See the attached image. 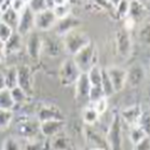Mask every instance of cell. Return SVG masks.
Listing matches in <instances>:
<instances>
[{"label":"cell","instance_id":"obj_12","mask_svg":"<svg viewBox=\"0 0 150 150\" xmlns=\"http://www.w3.org/2000/svg\"><path fill=\"white\" fill-rule=\"evenodd\" d=\"M106 71L112 83L115 92L118 93L122 91L127 80V70L119 66H109L108 68H106Z\"/></svg>","mask_w":150,"mask_h":150},{"label":"cell","instance_id":"obj_32","mask_svg":"<svg viewBox=\"0 0 150 150\" xmlns=\"http://www.w3.org/2000/svg\"><path fill=\"white\" fill-rule=\"evenodd\" d=\"M13 119H14L13 110L0 109V132H4L7 129H9L11 123L13 122Z\"/></svg>","mask_w":150,"mask_h":150},{"label":"cell","instance_id":"obj_20","mask_svg":"<svg viewBox=\"0 0 150 150\" xmlns=\"http://www.w3.org/2000/svg\"><path fill=\"white\" fill-rule=\"evenodd\" d=\"M23 47V37L16 31H14L11 38L4 43V52L6 55L16 54L22 50Z\"/></svg>","mask_w":150,"mask_h":150},{"label":"cell","instance_id":"obj_29","mask_svg":"<svg viewBox=\"0 0 150 150\" xmlns=\"http://www.w3.org/2000/svg\"><path fill=\"white\" fill-rule=\"evenodd\" d=\"M22 150H50L45 140L39 138L30 140H25L24 144H22Z\"/></svg>","mask_w":150,"mask_h":150},{"label":"cell","instance_id":"obj_44","mask_svg":"<svg viewBox=\"0 0 150 150\" xmlns=\"http://www.w3.org/2000/svg\"><path fill=\"white\" fill-rule=\"evenodd\" d=\"M6 56V52H4V43L0 41V62L2 61V58Z\"/></svg>","mask_w":150,"mask_h":150},{"label":"cell","instance_id":"obj_34","mask_svg":"<svg viewBox=\"0 0 150 150\" xmlns=\"http://www.w3.org/2000/svg\"><path fill=\"white\" fill-rule=\"evenodd\" d=\"M102 88L103 91H104V94L107 98L112 96L113 94H116L115 90H113L112 83L110 81L107 71H106V68H102Z\"/></svg>","mask_w":150,"mask_h":150},{"label":"cell","instance_id":"obj_16","mask_svg":"<svg viewBox=\"0 0 150 150\" xmlns=\"http://www.w3.org/2000/svg\"><path fill=\"white\" fill-rule=\"evenodd\" d=\"M84 137L86 142L92 145V148H102V149L108 150V144L106 136L104 137L98 131H96L93 126L85 125L84 127Z\"/></svg>","mask_w":150,"mask_h":150},{"label":"cell","instance_id":"obj_13","mask_svg":"<svg viewBox=\"0 0 150 150\" xmlns=\"http://www.w3.org/2000/svg\"><path fill=\"white\" fill-rule=\"evenodd\" d=\"M80 25H81V21L79 20L78 17L69 15L63 20H58L53 29H54L56 36L64 38L66 35L71 33L72 30L78 29Z\"/></svg>","mask_w":150,"mask_h":150},{"label":"cell","instance_id":"obj_22","mask_svg":"<svg viewBox=\"0 0 150 150\" xmlns=\"http://www.w3.org/2000/svg\"><path fill=\"white\" fill-rule=\"evenodd\" d=\"M54 7H53V12L55 16L58 20H63L65 17L71 15V2L69 1H53Z\"/></svg>","mask_w":150,"mask_h":150},{"label":"cell","instance_id":"obj_23","mask_svg":"<svg viewBox=\"0 0 150 150\" xmlns=\"http://www.w3.org/2000/svg\"><path fill=\"white\" fill-rule=\"evenodd\" d=\"M10 92H11V95H12V98L14 100V104H15V107L16 106L24 107L26 105H29L31 97L25 91H23V90L21 89V88L16 86V88L10 90Z\"/></svg>","mask_w":150,"mask_h":150},{"label":"cell","instance_id":"obj_9","mask_svg":"<svg viewBox=\"0 0 150 150\" xmlns=\"http://www.w3.org/2000/svg\"><path fill=\"white\" fill-rule=\"evenodd\" d=\"M42 45H43V39L38 33L33 31L27 36L26 53L31 61L38 62L40 59L41 53H42Z\"/></svg>","mask_w":150,"mask_h":150},{"label":"cell","instance_id":"obj_24","mask_svg":"<svg viewBox=\"0 0 150 150\" xmlns=\"http://www.w3.org/2000/svg\"><path fill=\"white\" fill-rule=\"evenodd\" d=\"M145 14H146V8L144 4H142L140 1H130V12L127 17L132 18L136 23L145 16Z\"/></svg>","mask_w":150,"mask_h":150},{"label":"cell","instance_id":"obj_47","mask_svg":"<svg viewBox=\"0 0 150 150\" xmlns=\"http://www.w3.org/2000/svg\"><path fill=\"white\" fill-rule=\"evenodd\" d=\"M0 150H1V149H0Z\"/></svg>","mask_w":150,"mask_h":150},{"label":"cell","instance_id":"obj_3","mask_svg":"<svg viewBox=\"0 0 150 150\" xmlns=\"http://www.w3.org/2000/svg\"><path fill=\"white\" fill-rule=\"evenodd\" d=\"M72 59L82 74H88L94 66L97 65V49L94 42L83 48L72 56Z\"/></svg>","mask_w":150,"mask_h":150},{"label":"cell","instance_id":"obj_43","mask_svg":"<svg viewBox=\"0 0 150 150\" xmlns=\"http://www.w3.org/2000/svg\"><path fill=\"white\" fill-rule=\"evenodd\" d=\"M4 89H7L6 88V82H4V71L0 70V91H2Z\"/></svg>","mask_w":150,"mask_h":150},{"label":"cell","instance_id":"obj_38","mask_svg":"<svg viewBox=\"0 0 150 150\" xmlns=\"http://www.w3.org/2000/svg\"><path fill=\"white\" fill-rule=\"evenodd\" d=\"M138 38L142 43L150 45V23H146L140 27L138 31Z\"/></svg>","mask_w":150,"mask_h":150},{"label":"cell","instance_id":"obj_45","mask_svg":"<svg viewBox=\"0 0 150 150\" xmlns=\"http://www.w3.org/2000/svg\"><path fill=\"white\" fill-rule=\"evenodd\" d=\"M90 150H105V149H102V148H91Z\"/></svg>","mask_w":150,"mask_h":150},{"label":"cell","instance_id":"obj_27","mask_svg":"<svg viewBox=\"0 0 150 150\" xmlns=\"http://www.w3.org/2000/svg\"><path fill=\"white\" fill-rule=\"evenodd\" d=\"M18 20H20V14L16 13L12 8L8 9L7 11H4L2 15H1V21L4 23H6L8 26H10L14 31L16 30L17 28Z\"/></svg>","mask_w":150,"mask_h":150},{"label":"cell","instance_id":"obj_1","mask_svg":"<svg viewBox=\"0 0 150 150\" xmlns=\"http://www.w3.org/2000/svg\"><path fill=\"white\" fill-rule=\"evenodd\" d=\"M15 132L18 138L24 140L36 139L41 136L40 122L36 117H31L27 113L21 115L15 124Z\"/></svg>","mask_w":150,"mask_h":150},{"label":"cell","instance_id":"obj_19","mask_svg":"<svg viewBox=\"0 0 150 150\" xmlns=\"http://www.w3.org/2000/svg\"><path fill=\"white\" fill-rule=\"evenodd\" d=\"M145 79V70H144L143 66L139 64H135V65L131 66L130 69L127 70V80L129 84L133 88H136L138 85L142 84V82Z\"/></svg>","mask_w":150,"mask_h":150},{"label":"cell","instance_id":"obj_33","mask_svg":"<svg viewBox=\"0 0 150 150\" xmlns=\"http://www.w3.org/2000/svg\"><path fill=\"white\" fill-rule=\"evenodd\" d=\"M28 7H29V9L35 14H37L42 12V11L48 10V9H53L54 4H53V1H41V0H38V1H28Z\"/></svg>","mask_w":150,"mask_h":150},{"label":"cell","instance_id":"obj_10","mask_svg":"<svg viewBox=\"0 0 150 150\" xmlns=\"http://www.w3.org/2000/svg\"><path fill=\"white\" fill-rule=\"evenodd\" d=\"M57 23V18L55 16L52 9L42 11L40 13L35 14V28L40 31H49L53 29Z\"/></svg>","mask_w":150,"mask_h":150},{"label":"cell","instance_id":"obj_31","mask_svg":"<svg viewBox=\"0 0 150 150\" xmlns=\"http://www.w3.org/2000/svg\"><path fill=\"white\" fill-rule=\"evenodd\" d=\"M148 136L146 134V132L140 127L139 125H135V126H131L130 127V132H129V138H130L131 143L134 145L138 144L139 142L146 138Z\"/></svg>","mask_w":150,"mask_h":150},{"label":"cell","instance_id":"obj_18","mask_svg":"<svg viewBox=\"0 0 150 150\" xmlns=\"http://www.w3.org/2000/svg\"><path fill=\"white\" fill-rule=\"evenodd\" d=\"M76 97L79 99H89L91 83H90L88 74H81L76 82Z\"/></svg>","mask_w":150,"mask_h":150},{"label":"cell","instance_id":"obj_46","mask_svg":"<svg viewBox=\"0 0 150 150\" xmlns=\"http://www.w3.org/2000/svg\"><path fill=\"white\" fill-rule=\"evenodd\" d=\"M1 15H2V12H1V10H0V20H1Z\"/></svg>","mask_w":150,"mask_h":150},{"label":"cell","instance_id":"obj_15","mask_svg":"<svg viewBox=\"0 0 150 150\" xmlns=\"http://www.w3.org/2000/svg\"><path fill=\"white\" fill-rule=\"evenodd\" d=\"M66 123L62 120H52V121H45L40 122V134L43 138L51 139L52 137L59 134L64 131Z\"/></svg>","mask_w":150,"mask_h":150},{"label":"cell","instance_id":"obj_21","mask_svg":"<svg viewBox=\"0 0 150 150\" xmlns=\"http://www.w3.org/2000/svg\"><path fill=\"white\" fill-rule=\"evenodd\" d=\"M42 52L51 57H56L61 54V45L54 38H45L43 45H42Z\"/></svg>","mask_w":150,"mask_h":150},{"label":"cell","instance_id":"obj_28","mask_svg":"<svg viewBox=\"0 0 150 150\" xmlns=\"http://www.w3.org/2000/svg\"><path fill=\"white\" fill-rule=\"evenodd\" d=\"M0 109L2 110H14L15 104L12 98L10 90L4 89L0 91Z\"/></svg>","mask_w":150,"mask_h":150},{"label":"cell","instance_id":"obj_14","mask_svg":"<svg viewBox=\"0 0 150 150\" xmlns=\"http://www.w3.org/2000/svg\"><path fill=\"white\" fill-rule=\"evenodd\" d=\"M142 113H143V107L139 104H135V105H131L122 109L119 115L122 122H124L131 127V126H135L138 124Z\"/></svg>","mask_w":150,"mask_h":150},{"label":"cell","instance_id":"obj_42","mask_svg":"<svg viewBox=\"0 0 150 150\" xmlns=\"http://www.w3.org/2000/svg\"><path fill=\"white\" fill-rule=\"evenodd\" d=\"M133 150H150V136H147L142 142L134 145Z\"/></svg>","mask_w":150,"mask_h":150},{"label":"cell","instance_id":"obj_37","mask_svg":"<svg viewBox=\"0 0 150 150\" xmlns=\"http://www.w3.org/2000/svg\"><path fill=\"white\" fill-rule=\"evenodd\" d=\"M1 150H22V144L17 137H8L4 139Z\"/></svg>","mask_w":150,"mask_h":150},{"label":"cell","instance_id":"obj_25","mask_svg":"<svg viewBox=\"0 0 150 150\" xmlns=\"http://www.w3.org/2000/svg\"><path fill=\"white\" fill-rule=\"evenodd\" d=\"M99 117L100 116L98 115V112L94 109V107L91 104L89 106H86L84 109L82 110V120H83L85 125L93 126L98 121Z\"/></svg>","mask_w":150,"mask_h":150},{"label":"cell","instance_id":"obj_36","mask_svg":"<svg viewBox=\"0 0 150 150\" xmlns=\"http://www.w3.org/2000/svg\"><path fill=\"white\" fill-rule=\"evenodd\" d=\"M137 125H139L143 129L148 136H150V110L143 109V113L139 119V122Z\"/></svg>","mask_w":150,"mask_h":150},{"label":"cell","instance_id":"obj_30","mask_svg":"<svg viewBox=\"0 0 150 150\" xmlns=\"http://www.w3.org/2000/svg\"><path fill=\"white\" fill-rule=\"evenodd\" d=\"M88 77L91 83V88H102V68L98 65L94 66L88 72Z\"/></svg>","mask_w":150,"mask_h":150},{"label":"cell","instance_id":"obj_26","mask_svg":"<svg viewBox=\"0 0 150 150\" xmlns=\"http://www.w3.org/2000/svg\"><path fill=\"white\" fill-rule=\"evenodd\" d=\"M6 88L8 90H12L17 86V66H10L7 70L4 71Z\"/></svg>","mask_w":150,"mask_h":150},{"label":"cell","instance_id":"obj_5","mask_svg":"<svg viewBox=\"0 0 150 150\" xmlns=\"http://www.w3.org/2000/svg\"><path fill=\"white\" fill-rule=\"evenodd\" d=\"M82 72L76 65V63L71 58H66L62 63L59 70H58V79L59 83L63 86H71L76 84Z\"/></svg>","mask_w":150,"mask_h":150},{"label":"cell","instance_id":"obj_41","mask_svg":"<svg viewBox=\"0 0 150 150\" xmlns=\"http://www.w3.org/2000/svg\"><path fill=\"white\" fill-rule=\"evenodd\" d=\"M27 6H28V1H16V0L11 1V8L18 14L22 13Z\"/></svg>","mask_w":150,"mask_h":150},{"label":"cell","instance_id":"obj_7","mask_svg":"<svg viewBox=\"0 0 150 150\" xmlns=\"http://www.w3.org/2000/svg\"><path fill=\"white\" fill-rule=\"evenodd\" d=\"M17 86L25 91L28 95L34 94V77L31 68L26 64L17 66Z\"/></svg>","mask_w":150,"mask_h":150},{"label":"cell","instance_id":"obj_17","mask_svg":"<svg viewBox=\"0 0 150 150\" xmlns=\"http://www.w3.org/2000/svg\"><path fill=\"white\" fill-rule=\"evenodd\" d=\"M49 147L50 150H71L72 144L69 136L63 131L50 139Z\"/></svg>","mask_w":150,"mask_h":150},{"label":"cell","instance_id":"obj_8","mask_svg":"<svg viewBox=\"0 0 150 150\" xmlns=\"http://www.w3.org/2000/svg\"><path fill=\"white\" fill-rule=\"evenodd\" d=\"M35 117L37 118L39 122L45 121H52V120H62L65 121V116L56 105L53 104H45L41 105L37 109Z\"/></svg>","mask_w":150,"mask_h":150},{"label":"cell","instance_id":"obj_39","mask_svg":"<svg viewBox=\"0 0 150 150\" xmlns=\"http://www.w3.org/2000/svg\"><path fill=\"white\" fill-rule=\"evenodd\" d=\"M14 30L10 26H8L6 23H4L2 21L0 20V41L6 43L9 39L11 38V36L13 35Z\"/></svg>","mask_w":150,"mask_h":150},{"label":"cell","instance_id":"obj_2","mask_svg":"<svg viewBox=\"0 0 150 150\" xmlns=\"http://www.w3.org/2000/svg\"><path fill=\"white\" fill-rule=\"evenodd\" d=\"M91 42L92 41L89 35L85 34L84 31L76 29L63 38V48L69 55L74 56Z\"/></svg>","mask_w":150,"mask_h":150},{"label":"cell","instance_id":"obj_6","mask_svg":"<svg viewBox=\"0 0 150 150\" xmlns=\"http://www.w3.org/2000/svg\"><path fill=\"white\" fill-rule=\"evenodd\" d=\"M115 40L118 54L123 58L130 57L133 51V41L131 38L130 31H127L124 27L118 29Z\"/></svg>","mask_w":150,"mask_h":150},{"label":"cell","instance_id":"obj_40","mask_svg":"<svg viewBox=\"0 0 150 150\" xmlns=\"http://www.w3.org/2000/svg\"><path fill=\"white\" fill-rule=\"evenodd\" d=\"M91 105L98 112L99 116H102L103 113H105L107 111V109H108V99H107V97H103V98L96 100L95 103H93Z\"/></svg>","mask_w":150,"mask_h":150},{"label":"cell","instance_id":"obj_35","mask_svg":"<svg viewBox=\"0 0 150 150\" xmlns=\"http://www.w3.org/2000/svg\"><path fill=\"white\" fill-rule=\"evenodd\" d=\"M130 12V1H119L116 4L115 13L120 20H125Z\"/></svg>","mask_w":150,"mask_h":150},{"label":"cell","instance_id":"obj_11","mask_svg":"<svg viewBox=\"0 0 150 150\" xmlns=\"http://www.w3.org/2000/svg\"><path fill=\"white\" fill-rule=\"evenodd\" d=\"M35 29V13L29 9V7H26L24 11L20 14V20L17 24L16 33L20 34L22 37L28 36L33 33Z\"/></svg>","mask_w":150,"mask_h":150},{"label":"cell","instance_id":"obj_4","mask_svg":"<svg viewBox=\"0 0 150 150\" xmlns=\"http://www.w3.org/2000/svg\"><path fill=\"white\" fill-rule=\"evenodd\" d=\"M106 139L108 144V150H123L122 120L119 113L113 115L106 134Z\"/></svg>","mask_w":150,"mask_h":150}]
</instances>
